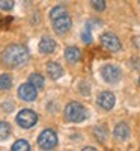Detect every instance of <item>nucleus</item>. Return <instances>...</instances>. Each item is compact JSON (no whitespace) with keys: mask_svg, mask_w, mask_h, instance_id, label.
<instances>
[{"mask_svg":"<svg viewBox=\"0 0 140 151\" xmlns=\"http://www.w3.org/2000/svg\"><path fill=\"white\" fill-rule=\"evenodd\" d=\"M12 86V77L9 74H0V91H8Z\"/></svg>","mask_w":140,"mask_h":151,"instance_id":"4468645a","label":"nucleus"},{"mask_svg":"<svg viewBox=\"0 0 140 151\" xmlns=\"http://www.w3.org/2000/svg\"><path fill=\"white\" fill-rule=\"evenodd\" d=\"M30 150V145L27 141H24V139H20L17 141L14 145H12V151H29Z\"/></svg>","mask_w":140,"mask_h":151,"instance_id":"a211bd4d","label":"nucleus"},{"mask_svg":"<svg viewBox=\"0 0 140 151\" xmlns=\"http://www.w3.org/2000/svg\"><path fill=\"white\" fill-rule=\"evenodd\" d=\"M65 118L71 122H81L87 118V112L80 103L71 101L65 107Z\"/></svg>","mask_w":140,"mask_h":151,"instance_id":"f03ea898","label":"nucleus"},{"mask_svg":"<svg viewBox=\"0 0 140 151\" xmlns=\"http://www.w3.org/2000/svg\"><path fill=\"white\" fill-rule=\"evenodd\" d=\"M38 145L42 150H53L57 145V136L53 130L45 129L44 132H41L39 137H38Z\"/></svg>","mask_w":140,"mask_h":151,"instance_id":"20e7f679","label":"nucleus"},{"mask_svg":"<svg viewBox=\"0 0 140 151\" xmlns=\"http://www.w3.org/2000/svg\"><path fill=\"white\" fill-rule=\"evenodd\" d=\"M12 23V17H2L0 15V29H8Z\"/></svg>","mask_w":140,"mask_h":151,"instance_id":"5701e85b","label":"nucleus"},{"mask_svg":"<svg viewBox=\"0 0 140 151\" xmlns=\"http://www.w3.org/2000/svg\"><path fill=\"white\" fill-rule=\"evenodd\" d=\"M96 101H98V106H99V107H103L104 110H110V109H113L116 98H114V95H113L111 92L104 91V92H101V94L98 95Z\"/></svg>","mask_w":140,"mask_h":151,"instance_id":"1a4fd4ad","label":"nucleus"},{"mask_svg":"<svg viewBox=\"0 0 140 151\" xmlns=\"http://www.w3.org/2000/svg\"><path fill=\"white\" fill-rule=\"evenodd\" d=\"M94 134H95V137L99 142H106V139H107V130H106L104 125H98V127H95L94 129Z\"/></svg>","mask_w":140,"mask_h":151,"instance_id":"2eb2a0df","label":"nucleus"},{"mask_svg":"<svg viewBox=\"0 0 140 151\" xmlns=\"http://www.w3.org/2000/svg\"><path fill=\"white\" fill-rule=\"evenodd\" d=\"M63 14H66V8L65 6H56V8L51 9V12H50V18L54 20V18H57Z\"/></svg>","mask_w":140,"mask_h":151,"instance_id":"aec40b11","label":"nucleus"},{"mask_svg":"<svg viewBox=\"0 0 140 151\" xmlns=\"http://www.w3.org/2000/svg\"><path fill=\"white\" fill-rule=\"evenodd\" d=\"M139 86H140V77H139Z\"/></svg>","mask_w":140,"mask_h":151,"instance_id":"a878e982","label":"nucleus"},{"mask_svg":"<svg viewBox=\"0 0 140 151\" xmlns=\"http://www.w3.org/2000/svg\"><path fill=\"white\" fill-rule=\"evenodd\" d=\"M17 122L23 129H32L33 125L38 122V115L30 109H23L21 112H18V115H17Z\"/></svg>","mask_w":140,"mask_h":151,"instance_id":"7ed1b4c3","label":"nucleus"},{"mask_svg":"<svg viewBox=\"0 0 140 151\" xmlns=\"http://www.w3.org/2000/svg\"><path fill=\"white\" fill-rule=\"evenodd\" d=\"M99 40H101V44H103V47L107 48L109 52H119V50L122 48V44H121V41H119V38L114 35V33H111V32L103 33Z\"/></svg>","mask_w":140,"mask_h":151,"instance_id":"39448f33","label":"nucleus"},{"mask_svg":"<svg viewBox=\"0 0 140 151\" xmlns=\"http://www.w3.org/2000/svg\"><path fill=\"white\" fill-rule=\"evenodd\" d=\"M91 5L96 12H103L106 9V0H91Z\"/></svg>","mask_w":140,"mask_h":151,"instance_id":"412c9836","label":"nucleus"},{"mask_svg":"<svg viewBox=\"0 0 140 151\" xmlns=\"http://www.w3.org/2000/svg\"><path fill=\"white\" fill-rule=\"evenodd\" d=\"M29 82L35 86V88H38V89H41V88L44 86V77L41 74H38V73H33L30 77H29Z\"/></svg>","mask_w":140,"mask_h":151,"instance_id":"dca6fc26","label":"nucleus"},{"mask_svg":"<svg viewBox=\"0 0 140 151\" xmlns=\"http://www.w3.org/2000/svg\"><path fill=\"white\" fill-rule=\"evenodd\" d=\"M47 73L53 80H57L63 76V68L57 64V62H48L47 64Z\"/></svg>","mask_w":140,"mask_h":151,"instance_id":"f8f14e48","label":"nucleus"},{"mask_svg":"<svg viewBox=\"0 0 140 151\" xmlns=\"http://www.w3.org/2000/svg\"><path fill=\"white\" fill-rule=\"evenodd\" d=\"M11 134V125L5 121H0V141H6Z\"/></svg>","mask_w":140,"mask_h":151,"instance_id":"f3484780","label":"nucleus"},{"mask_svg":"<svg viewBox=\"0 0 140 151\" xmlns=\"http://www.w3.org/2000/svg\"><path fill=\"white\" fill-rule=\"evenodd\" d=\"M3 109H5V112H11L12 109H14V103H5Z\"/></svg>","mask_w":140,"mask_h":151,"instance_id":"b1692460","label":"nucleus"},{"mask_svg":"<svg viewBox=\"0 0 140 151\" xmlns=\"http://www.w3.org/2000/svg\"><path fill=\"white\" fill-rule=\"evenodd\" d=\"M113 134L118 141H126L130 137V127L125 122H119L113 130Z\"/></svg>","mask_w":140,"mask_h":151,"instance_id":"9d476101","label":"nucleus"},{"mask_svg":"<svg viewBox=\"0 0 140 151\" xmlns=\"http://www.w3.org/2000/svg\"><path fill=\"white\" fill-rule=\"evenodd\" d=\"M71 27H72V20H71V17L68 14H63V15H60V17L53 20V29H54V32L57 35L68 33L71 30Z\"/></svg>","mask_w":140,"mask_h":151,"instance_id":"423d86ee","label":"nucleus"},{"mask_svg":"<svg viewBox=\"0 0 140 151\" xmlns=\"http://www.w3.org/2000/svg\"><path fill=\"white\" fill-rule=\"evenodd\" d=\"M14 8V0H0V9L11 11Z\"/></svg>","mask_w":140,"mask_h":151,"instance_id":"4be33fe9","label":"nucleus"},{"mask_svg":"<svg viewBox=\"0 0 140 151\" xmlns=\"http://www.w3.org/2000/svg\"><path fill=\"white\" fill-rule=\"evenodd\" d=\"M65 58L69 64H77L81 58V52L77 48V47H66L65 50Z\"/></svg>","mask_w":140,"mask_h":151,"instance_id":"ddd939ff","label":"nucleus"},{"mask_svg":"<svg viewBox=\"0 0 140 151\" xmlns=\"http://www.w3.org/2000/svg\"><path fill=\"white\" fill-rule=\"evenodd\" d=\"M38 88H35L30 82L29 83H23L20 88H18V97L24 101H33L36 100V95H38Z\"/></svg>","mask_w":140,"mask_h":151,"instance_id":"6e6552de","label":"nucleus"},{"mask_svg":"<svg viewBox=\"0 0 140 151\" xmlns=\"http://www.w3.org/2000/svg\"><path fill=\"white\" fill-rule=\"evenodd\" d=\"M94 150H96V148H94V147H84L83 148V151H94Z\"/></svg>","mask_w":140,"mask_h":151,"instance_id":"393cba45","label":"nucleus"},{"mask_svg":"<svg viewBox=\"0 0 140 151\" xmlns=\"http://www.w3.org/2000/svg\"><path fill=\"white\" fill-rule=\"evenodd\" d=\"M56 50V42L54 40H51L50 36H44L42 40L39 41V52L44 55H50Z\"/></svg>","mask_w":140,"mask_h":151,"instance_id":"9b49d317","label":"nucleus"},{"mask_svg":"<svg viewBox=\"0 0 140 151\" xmlns=\"http://www.w3.org/2000/svg\"><path fill=\"white\" fill-rule=\"evenodd\" d=\"M101 76L103 79L107 82V83H118L121 80V70L116 67V65H111V64H107L101 68Z\"/></svg>","mask_w":140,"mask_h":151,"instance_id":"0eeeda50","label":"nucleus"},{"mask_svg":"<svg viewBox=\"0 0 140 151\" xmlns=\"http://www.w3.org/2000/svg\"><path fill=\"white\" fill-rule=\"evenodd\" d=\"M92 27H91V23H87L86 24V27H84V32L81 33V40L84 44H91L92 42V33H91Z\"/></svg>","mask_w":140,"mask_h":151,"instance_id":"6ab92c4d","label":"nucleus"},{"mask_svg":"<svg viewBox=\"0 0 140 151\" xmlns=\"http://www.w3.org/2000/svg\"><path fill=\"white\" fill-rule=\"evenodd\" d=\"M29 60V50L21 44L8 45L2 53V62L8 68H18Z\"/></svg>","mask_w":140,"mask_h":151,"instance_id":"f257e3e1","label":"nucleus"}]
</instances>
